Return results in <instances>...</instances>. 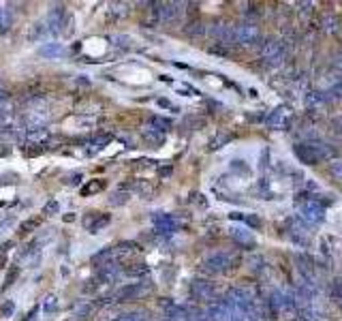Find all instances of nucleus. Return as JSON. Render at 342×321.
<instances>
[{"instance_id":"obj_42","label":"nucleus","mask_w":342,"mask_h":321,"mask_svg":"<svg viewBox=\"0 0 342 321\" xmlns=\"http://www.w3.org/2000/svg\"><path fill=\"white\" fill-rule=\"evenodd\" d=\"M7 266V255L5 253H0V270H3Z\"/></svg>"},{"instance_id":"obj_40","label":"nucleus","mask_w":342,"mask_h":321,"mask_svg":"<svg viewBox=\"0 0 342 321\" xmlns=\"http://www.w3.org/2000/svg\"><path fill=\"white\" fill-rule=\"evenodd\" d=\"M11 223H13V219H11V217H9L7 221H0V231H3V229H7V227H9V225H11Z\"/></svg>"},{"instance_id":"obj_26","label":"nucleus","mask_w":342,"mask_h":321,"mask_svg":"<svg viewBox=\"0 0 342 321\" xmlns=\"http://www.w3.org/2000/svg\"><path fill=\"white\" fill-rule=\"evenodd\" d=\"M60 212V204L56 199H47L45 201V206H43V214L45 217H54V214H58Z\"/></svg>"},{"instance_id":"obj_38","label":"nucleus","mask_w":342,"mask_h":321,"mask_svg":"<svg viewBox=\"0 0 342 321\" xmlns=\"http://www.w3.org/2000/svg\"><path fill=\"white\" fill-rule=\"evenodd\" d=\"M329 92H332L334 94V97H338V99H342V84H336L332 90H329Z\"/></svg>"},{"instance_id":"obj_33","label":"nucleus","mask_w":342,"mask_h":321,"mask_svg":"<svg viewBox=\"0 0 342 321\" xmlns=\"http://www.w3.org/2000/svg\"><path fill=\"white\" fill-rule=\"evenodd\" d=\"M334 298H336L338 304L342 306V279H338V281L334 283Z\"/></svg>"},{"instance_id":"obj_36","label":"nucleus","mask_w":342,"mask_h":321,"mask_svg":"<svg viewBox=\"0 0 342 321\" xmlns=\"http://www.w3.org/2000/svg\"><path fill=\"white\" fill-rule=\"evenodd\" d=\"M116 321H143V319H141V315H137V313H131V315H120Z\"/></svg>"},{"instance_id":"obj_41","label":"nucleus","mask_w":342,"mask_h":321,"mask_svg":"<svg viewBox=\"0 0 342 321\" xmlns=\"http://www.w3.org/2000/svg\"><path fill=\"white\" fill-rule=\"evenodd\" d=\"M11 246H13V242H11V240H9V242H5L3 246H0V253H7V251H9V248H11Z\"/></svg>"},{"instance_id":"obj_17","label":"nucleus","mask_w":342,"mask_h":321,"mask_svg":"<svg viewBox=\"0 0 342 321\" xmlns=\"http://www.w3.org/2000/svg\"><path fill=\"white\" fill-rule=\"evenodd\" d=\"M129 15V5L126 3H112L107 9V17L109 19H118V17H124Z\"/></svg>"},{"instance_id":"obj_12","label":"nucleus","mask_w":342,"mask_h":321,"mask_svg":"<svg viewBox=\"0 0 342 321\" xmlns=\"http://www.w3.org/2000/svg\"><path fill=\"white\" fill-rule=\"evenodd\" d=\"M112 251H114V259H129L131 255L139 253L141 246L137 242H120V244H116L112 248Z\"/></svg>"},{"instance_id":"obj_18","label":"nucleus","mask_w":342,"mask_h":321,"mask_svg":"<svg viewBox=\"0 0 342 321\" xmlns=\"http://www.w3.org/2000/svg\"><path fill=\"white\" fill-rule=\"evenodd\" d=\"M65 50H62V45L60 43H47L43 47H39V54L45 56V58H54V56H60Z\"/></svg>"},{"instance_id":"obj_24","label":"nucleus","mask_w":342,"mask_h":321,"mask_svg":"<svg viewBox=\"0 0 342 321\" xmlns=\"http://www.w3.org/2000/svg\"><path fill=\"white\" fill-rule=\"evenodd\" d=\"M17 276H19V268H17V266H11L9 272H7V276H5V283H3V291L9 289L11 285H13V283L17 281Z\"/></svg>"},{"instance_id":"obj_2","label":"nucleus","mask_w":342,"mask_h":321,"mask_svg":"<svg viewBox=\"0 0 342 321\" xmlns=\"http://www.w3.org/2000/svg\"><path fill=\"white\" fill-rule=\"evenodd\" d=\"M297 210H300V219L306 221L310 225L321 223L325 219V204H321L319 197H312L308 193L300 195L297 199Z\"/></svg>"},{"instance_id":"obj_39","label":"nucleus","mask_w":342,"mask_h":321,"mask_svg":"<svg viewBox=\"0 0 342 321\" xmlns=\"http://www.w3.org/2000/svg\"><path fill=\"white\" fill-rule=\"evenodd\" d=\"M67 182H69V184H75V186H77V184L81 182V174H75V176H71Z\"/></svg>"},{"instance_id":"obj_16","label":"nucleus","mask_w":342,"mask_h":321,"mask_svg":"<svg viewBox=\"0 0 342 321\" xmlns=\"http://www.w3.org/2000/svg\"><path fill=\"white\" fill-rule=\"evenodd\" d=\"M143 139L148 141V144H152V146H161L163 141H165V133H161V131H156V129H152V126H148V129H143Z\"/></svg>"},{"instance_id":"obj_21","label":"nucleus","mask_w":342,"mask_h":321,"mask_svg":"<svg viewBox=\"0 0 342 321\" xmlns=\"http://www.w3.org/2000/svg\"><path fill=\"white\" fill-rule=\"evenodd\" d=\"M129 191H124V188H120V191H116L112 197H109V204L112 206H124L126 201H129Z\"/></svg>"},{"instance_id":"obj_22","label":"nucleus","mask_w":342,"mask_h":321,"mask_svg":"<svg viewBox=\"0 0 342 321\" xmlns=\"http://www.w3.org/2000/svg\"><path fill=\"white\" fill-rule=\"evenodd\" d=\"M124 272H126L129 276H148L150 270H148V266H145V264H133V266H129Z\"/></svg>"},{"instance_id":"obj_8","label":"nucleus","mask_w":342,"mask_h":321,"mask_svg":"<svg viewBox=\"0 0 342 321\" xmlns=\"http://www.w3.org/2000/svg\"><path fill=\"white\" fill-rule=\"evenodd\" d=\"M145 291V287L141 283H133V285H124L122 289L116 291L114 295V302H133V300H137L139 295Z\"/></svg>"},{"instance_id":"obj_43","label":"nucleus","mask_w":342,"mask_h":321,"mask_svg":"<svg viewBox=\"0 0 342 321\" xmlns=\"http://www.w3.org/2000/svg\"><path fill=\"white\" fill-rule=\"evenodd\" d=\"M65 221H67V223H71V221H75V214H67V217H65Z\"/></svg>"},{"instance_id":"obj_31","label":"nucleus","mask_w":342,"mask_h":321,"mask_svg":"<svg viewBox=\"0 0 342 321\" xmlns=\"http://www.w3.org/2000/svg\"><path fill=\"white\" fill-rule=\"evenodd\" d=\"M41 152H43V148L36 144H28L26 141V146H24V154H28V157H36V154H41Z\"/></svg>"},{"instance_id":"obj_34","label":"nucleus","mask_w":342,"mask_h":321,"mask_svg":"<svg viewBox=\"0 0 342 321\" xmlns=\"http://www.w3.org/2000/svg\"><path fill=\"white\" fill-rule=\"evenodd\" d=\"M0 311H3L5 317H11V315H13V311H15V304L11 302V300H7L3 306H0Z\"/></svg>"},{"instance_id":"obj_7","label":"nucleus","mask_w":342,"mask_h":321,"mask_svg":"<svg viewBox=\"0 0 342 321\" xmlns=\"http://www.w3.org/2000/svg\"><path fill=\"white\" fill-rule=\"evenodd\" d=\"M236 32V41L238 43H254V41H259L261 37V32L259 28L254 26V24H240V26L233 28Z\"/></svg>"},{"instance_id":"obj_6","label":"nucleus","mask_w":342,"mask_h":321,"mask_svg":"<svg viewBox=\"0 0 342 321\" xmlns=\"http://www.w3.org/2000/svg\"><path fill=\"white\" fill-rule=\"evenodd\" d=\"M152 223H154V229L156 233H163V236H169L178 229V223L171 214H163V212H156L152 217Z\"/></svg>"},{"instance_id":"obj_5","label":"nucleus","mask_w":342,"mask_h":321,"mask_svg":"<svg viewBox=\"0 0 342 321\" xmlns=\"http://www.w3.org/2000/svg\"><path fill=\"white\" fill-rule=\"evenodd\" d=\"M190 293H193V298H197V300H214V295H216V289H214V285L210 281H203V279H197V281H193L190 285Z\"/></svg>"},{"instance_id":"obj_11","label":"nucleus","mask_w":342,"mask_h":321,"mask_svg":"<svg viewBox=\"0 0 342 321\" xmlns=\"http://www.w3.org/2000/svg\"><path fill=\"white\" fill-rule=\"evenodd\" d=\"M26 139H28V144L43 146V144H47V139H50V131L45 126H30V129H26Z\"/></svg>"},{"instance_id":"obj_4","label":"nucleus","mask_w":342,"mask_h":321,"mask_svg":"<svg viewBox=\"0 0 342 321\" xmlns=\"http://www.w3.org/2000/svg\"><path fill=\"white\" fill-rule=\"evenodd\" d=\"M154 17L158 22H174L180 13H182V5L180 3H161L154 5Z\"/></svg>"},{"instance_id":"obj_30","label":"nucleus","mask_w":342,"mask_h":321,"mask_svg":"<svg viewBox=\"0 0 342 321\" xmlns=\"http://www.w3.org/2000/svg\"><path fill=\"white\" fill-rule=\"evenodd\" d=\"M92 311H94V306H92L90 302H81V304L75 306V315H77V317H88Z\"/></svg>"},{"instance_id":"obj_1","label":"nucleus","mask_w":342,"mask_h":321,"mask_svg":"<svg viewBox=\"0 0 342 321\" xmlns=\"http://www.w3.org/2000/svg\"><path fill=\"white\" fill-rule=\"evenodd\" d=\"M295 154L302 163L306 165H316L321 161H327L334 154V150L323 141H304V144L295 146Z\"/></svg>"},{"instance_id":"obj_25","label":"nucleus","mask_w":342,"mask_h":321,"mask_svg":"<svg viewBox=\"0 0 342 321\" xmlns=\"http://www.w3.org/2000/svg\"><path fill=\"white\" fill-rule=\"evenodd\" d=\"M43 311L45 313H56L58 311V298L54 293H47L45 300H43Z\"/></svg>"},{"instance_id":"obj_32","label":"nucleus","mask_w":342,"mask_h":321,"mask_svg":"<svg viewBox=\"0 0 342 321\" xmlns=\"http://www.w3.org/2000/svg\"><path fill=\"white\" fill-rule=\"evenodd\" d=\"M329 172H332V176H336L338 180L342 182V161H334L332 165H329Z\"/></svg>"},{"instance_id":"obj_10","label":"nucleus","mask_w":342,"mask_h":321,"mask_svg":"<svg viewBox=\"0 0 342 321\" xmlns=\"http://www.w3.org/2000/svg\"><path fill=\"white\" fill-rule=\"evenodd\" d=\"M118 276H120V266L116 264V261H109V264H105V266H101L99 270H96V279H99L101 283H114Z\"/></svg>"},{"instance_id":"obj_37","label":"nucleus","mask_w":342,"mask_h":321,"mask_svg":"<svg viewBox=\"0 0 342 321\" xmlns=\"http://www.w3.org/2000/svg\"><path fill=\"white\" fill-rule=\"evenodd\" d=\"M158 105H161V107H167V110H174V112H178V107H176V105H171L167 99H158Z\"/></svg>"},{"instance_id":"obj_20","label":"nucleus","mask_w":342,"mask_h":321,"mask_svg":"<svg viewBox=\"0 0 342 321\" xmlns=\"http://www.w3.org/2000/svg\"><path fill=\"white\" fill-rule=\"evenodd\" d=\"M109 141H112V135H96V137H92V141H90V144L94 146L88 154H94V152H99L101 148H105L107 144H109Z\"/></svg>"},{"instance_id":"obj_9","label":"nucleus","mask_w":342,"mask_h":321,"mask_svg":"<svg viewBox=\"0 0 342 321\" xmlns=\"http://www.w3.org/2000/svg\"><path fill=\"white\" fill-rule=\"evenodd\" d=\"M289 118H291V114L287 107H276V110L265 118V124L270 129H285L289 124Z\"/></svg>"},{"instance_id":"obj_27","label":"nucleus","mask_w":342,"mask_h":321,"mask_svg":"<svg viewBox=\"0 0 342 321\" xmlns=\"http://www.w3.org/2000/svg\"><path fill=\"white\" fill-rule=\"evenodd\" d=\"M39 225H41V219H28V221L22 223L19 231H22V233H30V231H34V229H39Z\"/></svg>"},{"instance_id":"obj_15","label":"nucleus","mask_w":342,"mask_h":321,"mask_svg":"<svg viewBox=\"0 0 342 321\" xmlns=\"http://www.w3.org/2000/svg\"><path fill=\"white\" fill-rule=\"evenodd\" d=\"M105 188V180L103 178H96V180H90L88 184H83L81 186V197H90V195H96V193H101Z\"/></svg>"},{"instance_id":"obj_19","label":"nucleus","mask_w":342,"mask_h":321,"mask_svg":"<svg viewBox=\"0 0 342 321\" xmlns=\"http://www.w3.org/2000/svg\"><path fill=\"white\" fill-rule=\"evenodd\" d=\"M150 126H152V129H156V131H161V133H167V131L171 129V122L167 120V118L152 116V118H150Z\"/></svg>"},{"instance_id":"obj_23","label":"nucleus","mask_w":342,"mask_h":321,"mask_svg":"<svg viewBox=\"0 0 342 321\" xmlns=\"http://www.w3.org/2000/svg\"><path fill=\"white\" fill-rule=\"evenodd\" d=\"M109 221H112V217H109V214H101L99 219H96L92 225H90V233H99L103 227H107L109 225Z\"/></svg>"},{"instance_id":"obj_13","label":"nucleus","mask_w":342,"mask_h":321,"mask_svg":"<svg viewBox=\"0 0 342 321\" xmlns=\"http://www.w3.org/2000/svg\"><path fill=\"white\" fill-rule=\"evenodd\" d=\"M231 238L238 242V244H242V246H252L254 244V238H252V233H250V229L248 227H242V225H236V227H231Z\"/></svg>"},{"instance_id":"obj_35","label":"nucleus","mask_w":342,"mask_h":321,"mask_svg":"<svg viewBox=\"0 0 342 321\" xmlns=\"http://www.w3.org/2000/svg\"><path fill=\"white\" fill-rule=\"evenodd\" d=\"M99 217H101V212H88V217L83 219V227H86V229H90V225H92L96 219H99Z\"/></svg>"},{"instance_id":"obj_3","label":"nucleus","mask_w":342,"mask_h":321,"mask_svg":"<svg viewBox=\"0 0 342 321\" xmlns=\"http://www.w3.org/2000/svg\"><path fill=\"white\" fill-rule=\"evenodd\" d=\"M231 268H233V259L227 253H214L203 261V272L207 274H225Z\"/></svg>"},{"instance_id":"obj_14","label":"nucleus","mask_w":342,"mask_h":321,"mask_svg":"<svg viewBox=\"0 0 342 321\" xmlns=\"http://www.w3.org/2000/svg\"><path fill=\"white\" fill-rule=\"evenodd\" d=\"M50 28H47V24L43 22H34L32 26L28 28V41H39V39H45V37H50Z\"/></svg>"},{"instance_id":"obj_29","label":"nucleus","mask_w":342,"mask_h":321,"mask_svg":"<svg viewBox=\"0 0 342 321\" xmlns=\"http://www.w3.org/2000/svg\"><path fill=\"white\" fill-rule=\"evenodd\" d=\"M203 32H205V28H203V24H199V22H193V24L186 26V34H190V37H201Z\"/></svg>"},{"instance_id":"obj_28","label":"nucleus","mask_w":342,"mask_h":321,"mask_svg":"<svg viewBox=\"0 0 342 321\" xmlns=\"http://www.w3.org/2000/svg\"><path fill=\"white\" fill-rule=\"evenodd\" d=\"M323 101H325V97H323L321 92H310V94H306V105H308V107H319Z\"/></svg>"}]
</instances>
